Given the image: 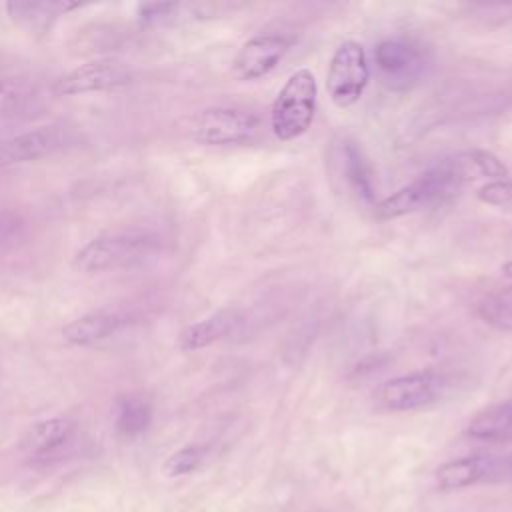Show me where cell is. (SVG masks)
Returning a JSON list of instances; mask_svg holds the SVG:
<instances>
[{
    "instance_id": "6da1fadb",
    "label": "cell",
    "mask_w": 512,
    "mask_h": 512,
    "mask_svg": "<svg viewBox=\"0 0 512 512\" xmlns=\"http://www.w3.org/2000/svg\"><path fill=\"white\" fill-rule=\"evenodd\" d=\"M158 244V236L148 230L130 228L104 232L88 240L74 254V268L84 274H100L128 268L154 254Z\"/></svg>"
},
{
    "instance_id": "7a4b0ae2",
    "label": "cell",
    "mask_w": 512,
    "mask_h": 512,
    "mask_svg": "<svg viewBox=\"0 0 512 512\" xmlns=\"http://www.w3.org/2000/svg\"><path fill=\"white\" fill-rule=\"evenodd\" d=\"M316 78L312 70H294L278 90L270 108V128L282 142L302 136L316 114Z\"/></svg>"
},
{
    "instance_id": "3957f363",
    "label": "cell",
    "mask_w": 512,
    "mask_h": 512,
    "mask_svg": "<svg viewBox=\"0 0 512 512\" xmlns=\"http://www.w3.org/2000/svg\"><path fill=\"white\" fill-rule=\"evenodd\" d=\"M460 186L452 180V176L444 170V166L438 162L434 168L420 174L410 184L402 186L394 194L386 196L378 204H374V214L380 220H392L406 214H412L416 210L428 208L432 204H438L452 196Z\"/></svg>"
},
{
    "instance_id": "277c9868",
    "label": "cell",
    "mask_w": 512,
    "mask_h": 512,
    "mask_svg": "<svg viewBox=\"0 0 512 512\" xmlns=\"http://www.w3.org/2000/svg\"><path fill=\"white\" fill-rule=\"evenodd\" d=\"M370 82V66L364 46L356 40L342 42L328 64L326 88L330 100L338 108H350L356 104Z\"/></svg>"
},
{
    "instance_id": "5b68a950",
    "label": "cell",
    "mask_w": 512,
    "mask_h": 512,
    "mask_svg": "<svg viewBox=\"0 0 512 512\" xmlns=\"http://www.w3.org/2000/svg\"><path fill=\"white\" fill-rule=\"evenodd\" d=\"M446 390V378L436 370H420L404 376L386 380L378 392L376 400L384 410L408 412L420 410L434 404Z\"/></svg>"
},
{
    "instance_id": "8992f818",
    "label": "cell",
    "mask_w": 512,
    "mask_h": 512,
    "mask_svg": "<svg viewBox=\"0 0 512 512\" xmlns=\"http://www.w3.org/2000/svg\"><path fill=\"white\" fill-rule=\"evenodd\" d=\"M256 128L258 120L254 114L240 108L216 106L202 110L194 118L192 134L206 146H232L252 140Z\"/></svg>"
},
{
    "instance_id": "52a82bcc",
    "label": "cell",
    "mask_w": 512,
    "mask_h": 512,
    "mask_svg": "<svg viewBox=\"0 0 512 512\" xmlns=\"http://www.w3.org/2000/svg\"><path fill=\"white\" fill-rule=\"evenodd\" d=\"M376 68L382 82L396 92L412 88L424 72L422 50L406 38H388L374 48Z\"/></svg>"
},
{
    "instance_id": "ba28073f",
    "label": "cell",
    "mask_w": 512,
    "mask_h": 512,
    "mask_svg": "<svg viewBox=\"0 0 512 512\" xmlns=\"http://www.w3.org/2000/svg\"><path fill=\"white\" fill-rule=\"evenodd\" d=\"M128 78H130V72L120 60L96 58L62 74L54 82V92L58 96L102 92V90H110L126 84Z\"/></svg>"
},
{
    "instance_id": "9c48e42d",
    "label": "cell",
    "mask_w": 512,
    "mask_h": 512,
    "mask_svg": "<svg viewBox=\"0 0 512 512\" xmlns=\"http://www.w3.org/2000/svg\"><path fill=\"white\" fill-rule=\"evenodd\" d=\"M68 140H70L68 130L54 124L24 130L0 142V166L30 162V160L50 156L62 150L68 144Z\"/></svg>"
},
{
    "instance_id": "30bf717a",
    "label": "cell",
    "mask_w": 512,
    "mask_h": 512,
    "mask_svg": "<svg viewBox=\"0 0 512 512\" xmlns=\"http://www.w3.org/2000/svg\"><path fill=\"white\" fill-rule=\"evenodd\" d=\"M290 40L282 34H256L236 54L234 68L242 80H258L272 72L286 56Z\"/></svg>"
},
{
    "instance_id": "8fae6325",
    "label": "cell",
    "mask_w": 512,
    "mask_h": 512,
    "mask_svg": "<svg viewBox=\"0 0 512 512\" xmlns=\"http://www.w3.org/2000/svg\"><path fill=\"white\" fill-rule=\"evenodd\" d=\"M76 422L66 416H54L36 422L22 440V452L32 460H46L72 442Z\"/></svg>"
},
{
    "instance_id": "7c38bea8",
    "label": "cell",
    "mask_w": 512,
    "mask_h": 512,
    "mask_svg": "<svg viewBox=\"0 0 512 512\" xmlns=\"http://www.w3.org/2000/svg\"><path fill=\"white\" fill-rule=\"evenodd\" d=\"M126 324V316L112 308L94 310L70 320L62 328V338L72 346H94L114 336Z\"/></svg>"
},
{
    "instance_id": "4fadbf2b",
    "label": "cell",
    "mask_w": 512,
    "mask_h": 512,
    "mask_svg": "<svg viewBox=\"0 0 512 512\" xmlns=\"http://www.w3.org/2000/svg\"><path fill=\"white\" fill-rule=\"evenodd\" d=\"M440 164L458 186L480 178H486L488 182L508 178V168L504 166V162L488 150L458 152L450 158H444Z\"/></svg>"
},
{
    "instance_id": "5bb4252c",
    "label": "cell",
    "mask_w": 512,
    "mask_h": 512,
    "mask_svg": "<svg viewBox=\"0 0 512 512\" xmlns=\"http://www.w3.org/2000/svg\"><path fill=\"white\" fill-rule=\"evenodd\" d=\"M496 468L494 456L470 454L440 464L434 472L440 490H460L488 478Z\"/></svg>"
},
{
    "instance_id": "9a60e30c",
    "label": "cell",
    "mask_w": 512,
    "mask_h": 512,
    "mask_svg": "<svg viewBox=\"0 0 512 512\" xmlns=\"http://www.w3.org/2000/svg\"><path fill=\"white\" fill-rule=\"evenodd\" d=\"M78 8L72 2H22L14 0L6 4V12L14 24L30 34H42L52 28L58 16Z\"/></svg>"
},
{
    "instance_id": "2e32d148",
    "label": "cell",
    "mask_w": 512,
    "mask_h": 512,
    "mask_svg": "<svg viewBox=\"0 0 512 512\" xmlns=\"http://www.w3.org/2000/svg\"><path fill=\"white\" fill-rule=\"evenodd\" d=\"M236 322H238L236 310H232V308L218 310V312L206 316L204 320H198V322L190 324L188 328H184L180 332L178 346L184 352H194V350L206 348V346L214 344L216 340L224 338L228 332H232Z\"/></svg>"
},
{
    "instance_id": "e0dca14e",
    "label": "cell",
    "mask_w": 512,
    "mask_h": 512,
    "mask_svg": "<svg viewBox=\"0 0 512 512\" xmlns=\"http://www.w3.org/2000/svg\"><path fill=\"white\" fill-rule=\"evenodd\" d=\"M468 436L482 442H506L512 438V400L480 410L466 428Z\"/></svg>"
},
{
    "instance_id": "ac0fdd59",
    "label": "cell",
    "mask_w": 512,
    "mask_h": 512,
    "mask_svg": "<svg viewBox=\"0 0 512 512\" xmlns=\"http://www.w3.org/2000/svg\"><path fill=\"white\" fill-rule=\"evenodd\" d=\"M36 98L34 86L22 76H0V120L24 114Z\"/></svg>"
},
{
    "instance_id": "d6986e66",
    "label": "cell",
    "mask_w": 512,
    "mask_h": 512,
    "mask_svg": "<svg viewBox=\"0 0 512 512\" xmlns=\"http://www.w3.org/2000/svg\"><path fill=\"white\" fill-rule=\"evenodd\" d=\"M342 170L356 196L362 198L366 204H374V184L370 178V168L358 146L352 142L344 144L342 148Z\"/></svg>"
},
{
    "instance_id": "ffe728a7",
    "label": "cell",
    "mask_w": 512,
    "mask_h": 512,
    "mask_svg": "<svg viewBox=\"0 0 512 512\" xmlns=\"http://www.w3.org/2000/svg\"><path fill=\"white\" fill-rule=\"evenodd\" d=\"M150 404L138 396H126L116 406V430L124 438H136L150 426Z\"/></svg>"
},
{
    "instance_id": "44dd1931",
    "label": "cell",
    "mask_w": 512,
    "mask_h": 512,
    "mask_svg": "<svg viewBox=\"0 0 512 512\" xmlns=\"http://www.w3.org/2000/svg\"><path fill=\"white\" fill-rule=\"evenodd\" d=\"M202 460V448L200 446H184L168 456L164 462V472L168 476H184L198 468Z\"/></svg>"
},
{
    "instance_id": "7402d4cb",
    "label": "cell",
    "mask_w": 512,
    "mask_h": 512,
    "mask_svg": "<svg viewBox=\"0 0 512 512\" xmlns=\"http://www.w3.org/2000/svg\"><path fill=\"white\" fill-rule=\"evenodd\" d=\"M184 4L178 2H148L138 6V16L146 24H162L180 16Z\"/></svg>"
},
{
    "instance_id": "603a6c76",
    "label": "cell",
    "mask_w": 512,
    "mask_h": 512,
    "mask_svg": "<svg viewBox=\"0 0 512 512\" xmlns=\"http://www.w3.org/2000/svg\"><path fill=\"white\" fill-rule=\"evenodd\" d=\"M478 198L486 204L492 206H504L512 202V180H494V182H486L480 190H478Z\"/></svg>"
},
{
    "instance_id": "cb8c5ba5",
    "label": "cell",
    "mask_w": 512,
    "mask_h": 512,
    "mask_svg": "<svg viewBox=\"0 0 512 512\" xmlns=\"http://www.w3.org/2000/svg\"><path fill=\"white\" fill-rule=\"evenodd\" d=\"M22 230H24V222L18 214L0 210V246H6L16 238H20Z\"/></svg>"
},
{
    "instance_id": "d4e9b609",
    "label": "cell",
    "mask_w": 512,
    "mask_h": 512,
    "mask_svg": "<svg viewBox=\"0 0 512 512\" xmlns=\"http://www.w3.org/2000/svg\"><path fill=\"white\" fill-rule=\"evenodd\" d=\"M502 276H504L506 282L512 286V262H508V264L502 268Z\"/></svg>"
},
{
    "instance_id": "484cf974",
    "label": "cell",
    "mask_w": 512,
    "mask_h": 512,
    "mask_svg": "<svg viewBox=\"0 0 512 512\" xmlns=\"http://www.w3.org/2000/svg\"><path fill=\"white\" fill-rule=\"evenodd\" d=\"M510 464H512V456H510Z\"/></svg>"
}]
</instances>
